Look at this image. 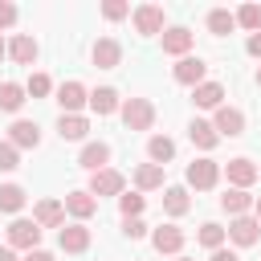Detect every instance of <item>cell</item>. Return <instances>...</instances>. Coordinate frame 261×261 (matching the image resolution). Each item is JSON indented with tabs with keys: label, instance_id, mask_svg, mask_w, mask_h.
Masks as SVG:
<instances>
[{
	"label": "cell",
	"instance_id": "42",
	"mask_svg": "<svg viewBox=\"0 0 261 261\" xmlns=\"http://www.w3.org/2000/svg\"><path fill=\"white\" fill-rule=\"evenodd\" d=\"M0 261H20V257H16V249H8V245H4V249H0Z\"/></svg>",
	"mask_w": 261,
	"mask_h": 261
},
{
	"label": "cell",
	"instance_id": "43",
	"mask_svg": "<svg viewBox=\"0 0 261 261\" xmlns=\"http://www.w3.org/2000/svg\"><path fill=\"white\" fill-rule=\"evenodd\" d=\"M253 216H257V220H261V196H257V200H253Z\"/></svg>",
	"mask_w": 261,
	"mask_h": 261
},
{
	"label": "cell",
	"instance_id": "16",
	"mask_svg": "<svg viewBox=\"0 0 261 261\" xmlns=\"http://www.w3.org/2000/svg\"><path fill=\"white\" fill-rule=\"evenodd\" d=\"M61 204H65V212H69V216H77V220H86V216H94V212H98V200L90 196V188H86V192H69Z\"/></svg>",
	"mask_w": 261,
	"mask_h": 261
},
{
	"label": "cell",
	"instance_id": "4",
	"mask_svg": "<svg viewBox=\"0 0 261 261\" xmlns=\"http://www.w3.org/2000/svg\"><path fill=\"white\" fill-rule=\"evenodd\" d=\"M130 16H135V33H139V37L163 33V8H159V4H139Z\"/></svg>",
	"mask_w": 261,
	"mask_h": 261
},
{
	"label": "cell",
	"instance_id": "2",
	"mask_svg": "<svg viewBox=\"0 0 261 261\" xmlns=\"http://www.w3.org/2000/svg\"><path fill=\"white\" fill-rule=\"evenodd\" d=\"M122 122H126V130H151L155 106H151L147 98H126V102H122Z\"/></svg>",
	"mask_w": 261,
	"mask_h": 261
},
{
	"label": "cell",
	"instance_id": "32",
	"mask_svg": "<svg viewBox=\"0 0 261 261\" xmlns=\"http://www.w3.org/2000/svg\"><path fill=\"white\" fill-rule=\"evenodd\" d=\"M118 212H122V220H135V216L143 212V196H139V192H122V196H118Z\"/></svg>",
	"mask_w": 261,
	"mask_h": 261
},
{
	"label": "cell",
	"instance_id": "19",
	"mask_svg": "<svg viewBox=\"0 0 261 261\" xmlns=\"http://www.w3.org/2000/svg\"><path fill=\"white\" fill-rule=\"evenodd\" d=\"M8 57H12L16 65H33V61H37V41H33L29 33L12 37V41H8Z\"/></svg>",
	"mask_w": 261,
	"mask_h": 261
},
{
	"label": "cell",
	"instance_id": "28",
	"mask_svg": "<svg viewBox=\"0 0 261 261\" xmlns=\"http://www.w3.org/2000/svg\"><path fill=\"white\" fill-rule=\"evenodd\" d=\"M135 184H139L143 192L163 188V167H159V163H143V167H135Z\"/></svg>",
	"mask_w": 261,
	"mask_h": 261
},
{
	"label": "cell",
	"instance_id": "21",
	"mask_svg": "<svg viewBox=\"0 0 261 261\" xmlns=\"http://www.w3.org/2000/svg\"><path fill=\"white\" fill-rule=\"evenodd\" d=\"M188 139L200 147V151H212L216 143H220V135H216V126L212 122H204V118H192V126H188Z\"/></svg>",
	"mask_w": 261,
	"mask_h": 261
},
{
	"label": "cell",
	"instance_id": "39",
	"mask_svg": "<svg viewBox=\"0 0 261 261\" xmlns=\"http://www.w3.org/2000/svg\"><path fill=\"white\" fill-rule=\"evenodd\" d=\"M245 49H249V53H253V57H261V33H253V37H249V45H245Z\"/></svg>",
	"mask_w": 261,
	"mask_h": 261
},
{
	"label": "cell",
	"instance_id": "24",
	"mask_svg": "<svg viewBox=\"0 0 261 261\" xmlns=\"http://www.w3.org/2000/svg\"><path fill=\"white\" fill-rule=\"evenodd\" d=\"M90 110H94V114H114V110H118V90H110V86L94 90V94H90Z\"/></svg>",
	"mask_w": 261,
	"mask_h": 261
},
{
	"label": "cell",
	"instance_id": "12",
	"mask_svg": "<svg viewBox=\"0 0 261 261\" xmlns=\"http://www.w3.org/2000/svg\"><path fill=\"white\" fill-rule=\"evenodd\" d=\"M8 143L20 151V147H37L41 143V126L37 122H29V118H16L12 126H8Z\"/></svg>",
	"mask_w": 261,
	"mask_h": 261
},
{
	"label": "cell",
	"instance_id": "37",
	"mask_svg": "<svg viewBox=\"0 0 261 261\" xmlns=\"http://www.w3.org/2000/svg\"><path fill=\"white\" fill-rule=\"evenodd\" d=\"M122 232H126L130 241H139V237H147V224H143V220L135 216V220H122Z\"/></svg>",
	"mask_w": 261,
	"mask_h": 261
},
{
	"label": "cell",
	"instance_id": "41",
	"mask_svg": "<svg viewBox=\"0 0 261 261\" xmlns=\"http://www.w3.org/2000/svg\"><path fill=\"white\" fill-rule=\"evenodd\" d=\"M24 261H53V253H45V249H33V253H24Z\"/></svg>",
	"mask_w": 261,
	"mask_h": 261
},
{
	"label": "cell",
	"instance_id": "15",
	"mask_svg": "<svg viewBox=\"0 0 261 261\" xmlns=\"http://www.w3.org/2000/svg\"><path fill=\"white\" fill-rule=\"evenodd\" d=\"M151 245H155V253H179L184 249V232L175 224H159L151 232Z\"/></svg>",
	"mask_w": 261,
	"mask_h": 261
},
{
	"label": "cell",
	"instance_id": "9",
	"mask_svg": "<svg viewBox=\"0 0 261 261\" xmlns=\"http://www.w3.org/2000/svg\"><path fill=\"white\" fill-rule=\"evenodd\" d=\"M90 57H94V65H98V69H114V65L122 61V45H118L114 37H98Z\"/></svg>",
	"mask_w": 261,
	"mask_h": 261
},
{
	"label": "cell",
	"instance_id": "36",
	"mask_svg": "<svg viewBox=\"0 0 261 261\" xmlns=\"http://www.w3.org/2000/svg\"><path fill=\"white\" fill-rule=\"evenodd\" d=\"M24 90H29V94H33V98H45V94H49V90H53V82H49V77H45V73H33V77H29V86H24Z\"/></svg>",
	"mask_w": 261,
	"mask_h": 261
},
{
	"label": "cell",
	"instance_id": "22",
	"mask_svg": "<svg viewBox=\"0 0 261 261\" xmlns=\"http://www.w3.org/2000/svg\"><path fill=\"white\" fill-rule=\"evenodd\" d=\"M220 208H224V212H228V216L237 220V216H245V212L253 208V196H249L245 188H228V192L220 196Z\"/></svg>",
	"mask_w": 261,
	"mask_h": 261
},
{
	"label": "cell",
	"instance_id": "27",
	"mask_svg": "<svg viewBox=\"0 0 261 261\" xmlns=\"http://www.w3.org/2000/svg\"><path fill=\"white\" fill-rule=\"evenodd\" d=\"M208 29H212L216 37H228V33L237 29V12H228V8H212V12H208Z\"/></svg>",
	"mask_w": 261,
	"mask_h": 261
},
{
	"label": "cell",
	"instance_id": "26",
	"mask_svg": "<svg viewBox=\"0 0 261 261\" xmlns=\"http://www.w3.org/2000/svg\"><path fill=\"white\" fill-rule=\"evenodd\" d=\"M24 86H16V82H4L0 86V110H8V114H16L20 106H24Z\"/></svg>",
	"mask_w": 261,
	"mask_h": 261
},
{
	"label": "cell",
	"instance_id": "35",
	"mask_svg": "<svg viewBox=\"0 0 261 261\" xmlns=\"http://www.w3.org/2000/svg\"><path fill=\"white\" fill-rule=\"evenodd\" d=\"M102 16H106V20H122V16H130V4H122V0H106V4H102Z\"/></svg>",
	"mask_w": 261,
	"mask_h": 261
},
{
	"label": "cell",
	"instance_id": "38",
	"mask_svg": "<svg viewBox=\"0 0 261 261\" xmlns=\"http://www.w3.org/2000/svg\"><path fill=\"white\" fill-rule=\"evenodd\" d=\"M8 24H16V4L0 0V29H8Z\"/></svg>",
	"mask_w": 261,
	"mask_h": 261
},
{
	"label": "cell",
	"instance_id": "7",
	"mask_svg": "<svg viewBox=\"0 0 261 261\" xmlns=\"http://www.w3.org/2000/svg\"><path fill=\"white\" fill-rule=\"evenodd\" d=\"M212 126H216L220 139H237V135H245V114L237 106H220L216 118H212Z\"/></svg>",
	"mask_w": 261,
	"mask_h": 261
},
{
	"label": "cell",
	"instance_id": "10",
	"mask_svg": "<svg viewBox=\"0 0 261 261\" xmlns=\"http://www.w3.org/2000/svg\"><path fill=\"white\" fill-rule=\"evenodd\" d=\"M228 237H232V245H257V237H261V220L257 216H237L232 224H228Z\"/></svg>",
	"mask_w": 261,
	"mask_h": 261
},
{
	"label": "cell",
	"instance_id": "40",
	"mask_svg": "<svg viewBox=\"0 0 261 261\" xmlns=\"http://www.w3.org/2000/svg\"><path fill=\"white\" fill-rule=\"evenodd\" d=\"M212 261H241V257H237L232 249H216V253H212Z\"/></svg>",
	"mask_w": 261,
	"mask_h": 261
},
{
	"label": "cell",
	"instance_id": "20",
	"mask_svg": "<svg viewBox=\"0 0 261 261\" xmlns=\"http://www.w3.org/2000/svg\"><path fill=\"white\" fill-rule=\"evenodd\" d=\"M192 102L204 106V110H220V106H224V86H220V82H204V86H196Z\"/></svg>",
	"mask_w": 261,
	"mask_h": 261
},
{
	"label": "cell",
	"instance_id": "30",
	"mask_svg": "<svg viewBox=\"0 0 261 261\" xmlns=\"http://www.w3.org/2000/svg\"><path fill=\"white\" fill-rule=\"evenodd\" d=\"M24 208V188L20 184H0V212H20Z\"/></svg>",
	"mask_w": 261,
	"mask_h": 261
},
{
	"label": "cell",
	"instance_id": "14",
	"mask_svg": "<svg viewBox=\"0 0 261 261\" xmlns=\"http://www.w3.org/2000/svg\"><path fill=\"white\" fill-rule=\"evenodd\" d=\"M77 163L94 175V171H102L106 163H110V143H86L82 147V155H77Z\"/></svg>",
	"mask_w": 261,
	"mask_h": 261
},
{
	"label": "cell",
	"instance_id": "31",
	"mask_svg": "<svg viewBox=\"0 0 261 261\" xmlns=\"http://www.w3.org/2000/svg\"><path fill=\"white\" fill-rule=\"evenodd\" d=\"M224 232H228V228H220V224H212V220H208V224H200V245L216 253V249L224 245Z\"/></svg>",
	"mask_w": 261,
	"mask_h": 261
},
{
	"label": "cell",
	"instance_id": "33",
	"mask_svg": "<svg viewBox=\"0 0 261 261\" xmlns=\"http://www.w3.org/2000/svg\"><path fill=\"white\" fill-rule=\"evenodd\" d=\"M237 24L249 29V33H261V4H245V8L237 12Z\"/></svg>",
	"mask_w": 261,
	"mask_h": 261
},
{
	"label": "cell",
	"instance_id": "29",
	"mask_svg": "<svg viewBox=\"0 0 261 261\" xmlns=\"http://www.w3.org/2000/svg\"><path fill=\"white\" fill-rule=\"evenodd\" d=\"M188 208H192V200H188L184 188H167V192H163V212H167V216H184Z\"/></svg>",
	"mask_w": 261,
	"mask_h": 261
},
{
	"label": "cell",
	"instance_id": "3",
	"mask_svg": "<svg viewBox=\"0 0 261 261\" xmlns=\"http://www.w3.org/2000/svg\"><path fill=\"white\" fill-rule=\"evenodd\" d=\"M216 179H220V163H216V159H196V163H188V184H192L196 192L216 188Z\"/></svg>",
	"mask_w": 261,
	"mask_h": 261
},
{
	"label": "cell",
	"instance_id": "13",
	"mask_svg": "<svg viewBox=\"0 0 261 261\" xmlns=\"http://www.w3.org/2000/svg\"><path fill=\"white\" fill-rule=\"evenodd\" d=\"M57 245H61L65 253H86V249H90V228H86V224H65V228L57 232Z\"/></svg>",
	"mask_w": 261,
	"mask_h": 261
},
{
	"label": "cell",
	"instance_id": "23",
	"mask_svg": "<svg viewBox=\"0 0 261 261\" xmlns=\"http://www.w3.org/2000/svg\"><path fill=\"white\" fill-rule=\"evenodd\" d=\"M86 130H90V122H86L82 114H61V118H57V135H61V139H69V143L86 139Z\"/></svg>",
	"mask_w": 261,
	"mask_h": 261
},
{
	"label": "cell",
	"instance_id": "44",
	"mask_svg": "<svg viewBox=\"0 0 261 261\" xmlns=\"http://www.w3.org/2000/svg\"><path fill=\"white\" fill-rule=\"evenodd\" d=\"M4 53H8V45H4V37H0V57H4Z\"/></svg>",
	"mask_w": 261,
	"mask_h": 261
},
{
	"label": "cell",
	"instance_id": "17",
	"mask_svg": "<svg viewBox=\"0 0 261 261\" xmlns=\"http://www.w3.org/2000/svg\"><path fill=\"white\" fill-rule=\"evenodd\" d=\"M33 220H37L41 228H57V224L65 220V204H61V200H41V204L33 208Z\"/></svg>",
	"mask_w": 261,
	"mask_h": 261
},
{
	"label": "cell",
	"instance_id": "8",
	"mask_svg": "<svg viewBox=\"0 0 261 261\" xmlns=\"http://www.w3.org/2000/svg\"><path fill=\"white\" fill-rule=\"evenodd\" d=\"M224 175H228V184H232V188H249V184H257L261 167H257L253 159H245V155H241V159H228V163H224Z\"/></svg>",
	"mask_w": 261,
	"mask_h": 261
},
{
	"label": "cell",
	"instance_id": "1",
	"mask_svg": "<svg viewBox=\"0 0 261 261\" xmlns=\"http://www.w3.org/2000/svg\"><path fill=\"white\" fill-rule=\"evenodd\" d=\"M4 237H8V249L33 253V249L41 245V224H37V220H12V224L4 228Z\"/></svg>",
	"mask_w": 261,
	"mask_h": 261
},
{
	"label": "cell",
	"instance_id": "46",
	"mask_svg": "<svg viewBox=\"0 0 261 261\" xmlns=\"http://www.w3.org/2000/svg\"><path fill=\"white\" fill-rule=\"evenodd\" d=\"M179 261H192V257H179Z\"/></svg>",
	"mask_w": 261,
	"mask_h": 261
},
{
	"label": "cell",
	"instance_id": "5",
	"mask_svg": "<svg viewBox=\"0 0 261 261\" xmlns=\"http://www.w3.org/2000/svg\"><path fill=\"white\" fill-rule=\"evenodd\" d=\"M122 188H126V179L114 167H102L90 175V196H122Z\"/></svg>",
	"mask_w": 261,
	"mask_h": 261
},
{
	"label": "cell",
	"instance_id": "6",
	"mask_svg": "<svg viewBox=\"0 0 261 261\" xmlns=\"http://www.w3.org/2000/svg\"><path fill=\"white\" fill-rule=\"evenodd\" d=\"M86 102H90V94H86L82 82H61V86H57V106H61V114H77Z\"/></svg>",
	"mask_w": 261,
	"mask_h": 261
},
{
	"label": "cell",
	"instance_id": "45",
	"mask_svg": "<svg viewBox=\"0 0 261 261\" xmlns=\"http://www.w3.org/2000/svg\"><path fill=\"white\" fill-rule=\"evenodd\" d=\"M257 86H261V69H257Z\"/></svg>",
	"mask_w": 261,
	"mask_h": 261
},
{
	"label": "cell",
	"instance_id": "11",
	"mask_svg": "<svg viewBox=\"0 0 261 261\" xmlns=\"http://www.w3.org/2000/svg\"><path fill=\"white\" fill-rule=\"evenodd\" d=\"M204 73H208L204 57H179V65H175V82L179 86H204Z\"/></svg>",
	"mask_w": 261,
	"mask_h": 261
},
{
	"label": "cell",
	"instance_id": "34",
	"mask_svg": "<svg viewBox=\"0 0 261 261\" xmlns=\"http://www.w3.org/2000/svg\"><path fill=\"white\" fill-rule=\"evenodd\" d=\"M16 167H20V155H16V147L4 139V143H0V171H16Z\"/></svg>",
	"mask_w": 261,
	"mask_h": 261
},
{
	"label": "cell",
	"instance_id": "18",
	"mask_svg": "<svg viewBox=\"0 0 261 261\" xmlns=\"http://www.w3.org/2000/svg\"><path fill=\"white\" fill-rule=\"evenodd\" d=\"M188 49H192V33H188L184 24H175V29H163V53L188 57Z\"/></svg>",
	"mask_w": 261,
	"mask_h": 261
},
{
	"label": "cell",
	"instance_id": "25",
	"mask_svg": "<svg viewBox=\"0 0 261 261\" xmlns=\"http://www.w3.org/2000/svg\"><path fill=\"white\" fill-rule=\"evenodd\" d=\"M147 155H151V163H159V167H163V163L175 155V143H171L167 135H151V139H147Z\"/></svg>",
	"mask_w": 261,
	"mask_h": 261
}]
</instances>
